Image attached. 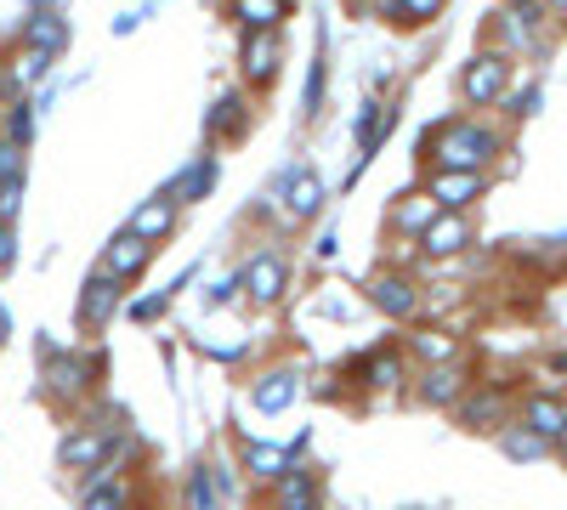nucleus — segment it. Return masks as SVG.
Wrapping results in <instances>:
<instances>
[{"instance_id":"f257e3e1","label":"nucleus","mask_w":567,"mask_h":510,"mask_svg":"<svg viewBox=\"0 0 567 510\" xmlns=\"http://www.w3.org/2000/svg\"><path fill=\"white\" fill-rule=\"evenodd\" d=\"M494 154H499V136L488 125H477V119H454V125H443L432 136L437 170H483Z\"/></svg>"},{"instance_id":"f03ea898","label":"nucleus","mask_w":567,"mask_h":510,"mask_svg":"<svg viewBox=\"0 0 567 510\" xmlns=\"http://www.w3.org/2000/svg\"><path fill=\"white\" fill-rule=\"evenodd\" d=\"M505 85H511V58H505V52L471 58V63H465V80H460V91H465V103H471V108L499 103V97H505Z\"/></svg>"},{"instance_id":"7ed1b4c3","label":"nucleus","mask_w":567,"mask_h":510,"mask_svg":"<svg viewBox=\"0 0 567 510\" xmlns=\"http://www.w3.org/2000/svg\"><path fill=\"white\" fill-rule=\"evenodd\" d=\"M120 312V278L114 272H91L80 290V323L85 330H103V323Z\"/></svg>"},{"instance_id":"20e7f679","label":"nucleus","mask_w":567,"mask_h":510,"mask_svg":"<svg viewBox=\"0 0 567 510\" xmlns=\"http://www.w3.org/2000/svg\"><path fill=\"white\" fill-rule=\"evenodd\" d=\"M284 284H290V261H284L278 250H261V256L245 267V290H250V301H261V306H272V301L284 295Z\"/></svg>"},{"instance_id":"39448f33","label":"nucleus","mask_w":567,"mask_h":510,"mask_svg":"<svg viewBox=\"0 0 567 510\" xmlns=\"http://www.w3.org/2000/svg\"><path fill=\"white\" fill-rule=\"evenodd\" d=\"M465 244H471V227H465L460 210H437L432 221H425V233H420V250L437 256V261H443V256H460Z\"/></svg>"},{"instance_id":"423d86ee","label":"nucleus","mask_w":567,"mask_h":510,"mask_svg":"<svg viewBox=\"0 0 567 510\" xmlns=\"http://www.w3.org/2000/svg\"><path fill=\"white\" fill-rule=\"evenodd\" d=\"M278 58H284V40H278V29H256V34H245V52H239V63H245V80H250V85H267V80L278 74Z\"/></svg>"},{"instance_id":"0eeeda50","label":"nucleus","mask_w":567,"mask_h":510,"mask_svg":"<svg viewBox=\"0 0 567 510\" xmlns=\"http://www.w3.org/2000/svg\"><path fill=\"white\" fill-rule=\"evenodd\" d=\"M483 188H488L483 170H437L425 194L437 199V210H465L471 199H483Z\"/></svg>"},{"instance_id":"6e6552de","label":"nucleus","mask_w":567,"mask_h":510,"mask_svg":"<svg viewBox=\"0 0 567 510\" xmlns=\"http://www.w3.org/2000/svg\"><path fill=\"white\" fill-rule=\"evenodd\" d=\"M369 301L392 312V318H414L420 312V290L409 284L403 272H381V278H369Z\"/></svg>"},{"instance_id":"1a4fd4ad","label":"nucleus","mask_w":567,"mask_h":510,"mask_svg":"<svg viewBox=\"0 0 567 510\" xmlns=\"http://www.w3.org/2000/svg\"><path fill=\"white\" fill-rule=\"evenodd\" d=\"M148 261H154V244H148V239H136L131 227H125L120 239H109V250H103V272H114L120 284H125V278H136Z\"/></svg>"},{"instance_id":"9d476101","label":"nucleus","mask_w":567,"mask_h":510,"mask_svg":"<svg viewBox=\"0 0 567 510\" xmlns=\"http://www.w3.org/2000/svg\"><path fill=\"white\" fill-rule=\"evenodd\" d=\"M176 227V199L171 194H154V199H142L136 205V216H131V233L136 239H148V244H159L165 233Z\"/></svg>"},{"instance_id":"9b49d317","label":"nucleus","mask_w":567,"mask_h":510,"mask_svg":"<svg viewBox=\"0 0 567 510\" xmlns=\"http://www.w3.org/2000/svg\"><path fill=\"white\" fill-rule=\"evenodd\" d=\"M109 443H114V426H85V431H74L69 443H63V466H97V459L109 454Z\"/></svg>"},{"instance_id":"f8f14e48","label":"nucleus","mask_w":567,"mask_h":510,"mask_svg":"<svg viewBox=\"0 0 567 510\" xmlns=\"http://www.w3.org/2000/svg\"><path fill=\"white\" fill-rule=\"evenodd\" d=\"M284 199H290V216L296 221H307V216H318L323 210V176H312V170H290V188H284Z\"/></svg>"},{"instance_id":"ddd939ff","label":"nucleus","mask_w":567,"mask_h":510,"mask_svg":"<svg viewBox=\"0 0 567 510\" xmlns=\"http://www.w3.org/2000/svg\"><path fill=\"white\" fill-rule=\"evenodd\" d=\"M420 397L425 403H460L465 397V375H460V368L454 363H432V368H425V375H420Z\"/></svg>"},{"instance_id":"4468645a","label":"nucleus","mask_w":567,"mask_h":510,"mask_svg":"<svg viewBox=\"0 0 567 510\" xmlns=\"http://www.w3.org/2000/svg\"><path fill=\"white\" fill-rule=\"evenodd\" d=\"M233 18H239L245 34H256V29H284V18H290V0H233Z\"/></svg>"},{"instance_id":"2eb2a0df","label":"nucleus","mask_w":567,"mask_h":510,"mask_svg":"<svg viewBox=\"0 0 567 510\" xmlns=\"http://www.w3.org/2000/svg\"><path fill=\"white\" fill-rule=\"evenodd\" d=\"M528 431H539L545 443L550 437H567V403H556V397H528Z\"/></svg>"},{"instance_id":"dca6fc26","label":"nucleus","mask_w":567,"mask_h":510,"mask_svg":"<svg viewBox=\"0 0 567 510\" xmlns=\"http://www.w3.org/2000/svg\"><path fill=\"white\" fill-rule=\"evenodd\" d=\"M290 403H296V375H290V368H272V375L256 381V408L278 414V408H290Z\"/></svg>"},{"instance_id":"f3484780","label":"nucleus","mask_w":567,"mask_h":510,"mask_svg":"<svg viewBox=\"0 0 567 510\" xmlns=\"http://www.w3.org/2000/svg\"><path fill=\"white\" fill-rule=\"evenodd\" d=\"M278 510H318V488L307 471H284L278 477Z\"/></svg>"},{"instance_id":"a211bd4d","label":"nucleus","mask_w":567,"mask_h":510,"mask_svg":"<svg viewBox=\"0 0 567 510\" xmlns=\"http://www.w3.org/2000/svg\"><path fill=\"white\" fill-rule=\"evenodd\" d=\"M245 466H250L256 477H267V482H278L284 471H290V454H284L278 443H250V448H245Z\"/></svg>"},{"instance_id":"6ab92c4d","label":"nucleus","mask_w":567,"mask_h":510,"mask_svg":"<svg viewBox=\"0 0 567 510\" xmlns=\"http://www.w3.org/2000/svg\"><path fill=\"white\" fill-rule=\"evenodd\" d=\"M23 40L58 58L63 45H69V29H63V18H40V12H34V18H29V29H23Z\"/></svg>"},{"instance_id":"aec40b11","label":"nucleus","mask_w":567,"mask_h":510,"mask_svg":"<svg viewBox=\"0 0 567 510\" xmlns=\"http://www.w3.org/2000/svg\"><path fill=\"white\" fill-rule=\"evenodd\" d=\"M85 375H91V357H58L52 363V392L74 397V392H85Z\"/></svg>"},{"instance_id":"412c9836","label":"nucleus","mask_w":567,"mask_h":510,"mask_svg":"<svg viewBox=\"0 0 567 510\" xmlns=\"http://www.w3.org/2000/svg\"><path fill=\"white\" fill-rule=\"evenodd\" d=\"M437 216V199L432 194H420V199H403L398 210H392V221L403 227V233H425V221Z\"/></svg>"},{"instance_id":"4be33fe9","label":"nucleus","mask_w":567,"mask_h":510,"mask_svg":"<svg viewBox=\"0 0 567 510\" xmlns=\"http://www.w3.org/2000/svg\"><path fill=\"white\" fill-rule=\"evenodd\" d=\"M85 510H131V488L125 482H91L85 488Z\"/></svg>"},{"instance_id":"5701e85b","label":"nucleus","mask_w":567,"mask_h":510,"mask_svg":"<svg viewBox=\"0 0 567 510\" xmlns=\"http://www.w3.org/2000/svg\"><path fill=\"white\" fill-rule=\"evenodd\" d=\"M499 414H505V397H499V392H483V397H471V403L460 408V420H465V426H483V431H488V426L499 420Z\"/></svg>"},{"instance_id":"b1692460","label":"nucleus","mask_w":567,"mask_h":510,"mask_svg":"<svg viewBox=\"0 0 567 510\" xmlns=\"http://www.w3.org/2000/svg\"><path fill=\"white\" fill-rule=\"evenodd\" d=\"M414 352H420L425 363H454V357H460V341L443 335V330H425V335H414Z\"/></svg>"},{"instance_id":"393cba45","label":"nucleus","mask_w":567,"mask_h":510,"mask_svg":"<svg viewBox=\"0 0 567 510\" xmlns=\"http://www.w3.org/2000/svg\"><path fill=\"white\" fill-rule=\"evenodd\" d=\"M45 63H52V52H40V45H23L18 63H12V74H7V85H34V80L45 74Z\"/></svg>"},{"instance_id":"a878e982","label":"nucleus","mask_w":567,"mask_h":510,"mask_svg":"<svg viewBox=\"0 0 567 510\" xmlns=\"http://www.w3.org/2000/svg\"><path fill=\"white\" fill-rule=\"evenodd\" d=\"M210 188H216V159L205 154V159H194V170H182V194L187 199H210Z\"/></svg>"},{"instance_id":"bb28decb","label":"nucleus","mask_w":567,"mask_h":510,"mask_svg":"<svg viewBox=\"0 0 567 510\" xmlns=\"http://www.w3.org/2000/svg\"><path fill=\"white\" fill-rule=\"evenodd\" d=\"M403 381V357L398 352H374L369 357V386H398Z\"/></svg>"},{"instance_id":"cd10ccee","label":"nucleus","mask_w":567,"mask_h":510,"mask_svg":"<svg viewBox=\"0 0 567 510\" xmlns=\"http://www.w3.org/2000/svg\"><path fill=\"white\" fill-rule=\"evenodd\" d=\"M505 454H511V459H539V454H545V437H539V431H511V437H505Z\"/></svg>"},{"instance_id":"c85d7f7f","label":"nucleus","mask_w":567,"mask_h":510,"mask_svg":"<svg viewBox=\"0 0 567 510\" xmlns=\"http://www.w3.org/2000/svg\"><path fill=\"white\" fill-rule=\"evenodd\" d=\"M318 103H323V40H318V63H312V74H307V103H301V114L318 119Z\"/></svg>"},{"instance_id":"c756f323","label":"nucleus","mask_w":567,"mask_h":510,"mask_svg":"<svg viewBox=\"0 0 567 510\" xmlns=\"http://www.w3.org/2000/svg\"><path fill=\"white\" fill-rule=\"evenodd\" d=\"M29 136H34V108H12V119H7V143H18V148H29Z\"/></svg>"},{"instance_id":"7c9ffc66","label":"nucleus","mask_w":567,"mask_h":510,"mask_svg":"<svg viewBox=\"0 0 567 510\" xmlns=\"http://www.w3.org/2000/svg\"><path fill=\"white\" fill-rule=\"evenodd\" d=\"M443 12V0H398V18L403 23H432Z\"/></svg>"},{"instance_id":"2f4dec72","label":"nucleus","mask_w":567,"mask_h":510,"mask_svg":"<svg viewBox=\"0 0 567 510\" xmlns=\"http://www.w3.org/2000/svg\"><path fill=\"white\" fill-rule=\"evenodd\" d=\"M18 205H23V176H7L0 181V221H12Z\"/></svg>"},{"instance_id":"473e14b6","label":"nucleus","mask_w":567,"mask_h":510,"mask_svg":"<svg viewBox=\"0 0 567 510\" xmlns=\"http://www.w3.org/2000/svg\"><path fill=\"white\" fill-rule=\"evenodd\" d=\"M239 108H245V97H221V103H216V114H210V136H221L233 119H239Z\"/></svg>"},{"instance_id":"72a5a7b5","label":"nucleus","mask_w":567,"mask_h":510,"mask_svg":"<svg viewBox=\"0 0 567 510\" xmlns=\"http://www.w3.org/2000/svg\"><path fill=\"white\" fill-rule=\"evenodd\" d=\"M7 176H23V148L0 136V181H7Z\"/></svg>"},{"instance_id":"f704fd0d","label":"nucleus","mask_w":567,"mask_h":510,"mask_svg":"<svg viewBox=\"0 0 567 510\" xmlns=\"http://www.w3.org/2000/svg\"><path fill=\"white\" fill-rule=\"evenodd\" d=\"M18 261V233H12V221H0V272H12Z\"/></svg>"},{"instance_id":"c9c22d12","label":"nucleus","mask_w":567,"mask_h":510,"mask_svg":"<svg viewBox=\"0 0 567 510\" xmlns=\"http://www.w3.org/2000/svg\"><path fill=\"white\" fill-rule=\"evenodd\" d=\"M165 306H171V295H148V301H131V318H136V323H148V318H159Z\"/></svg>"},{"instance_id":"e433bc0d","label":"nucleus","mask_w":567,"mask_h":510,"mask_svg":"<svg viewBox=\"0 0 567 510\" xmlns=\"http://www.w3.org/2000/svg\"><path fill=\"white\" fill-rule=\"evenodd\" d=\"M194 510H216V499H210V477H205V471H194Z\"/></svg>"},{"instance_id":"4c0bfd02","label":"nucleus","mask_w":567,"mask_h":510,"mask_svg":"<svg viewBox=\"0 0 567 510\" xmlns=\"http://www.w3.org/2000/svg\"><path fill=\"white\" fill-rule=\"evenodd\" d=\"M312 250H318V256H323V261H329V256H336V227H323V239H318V244H312Z\"/></svg>"},{"instance_id":"58836bf2","label":"nucleus","mask_w":567,"mask_h":510,"mask_svg":"<svg viewBox=\"0 0 567 510\" xmlns=\"http://www.w3.org/2000/svg\"><path fill=\"white\" fill-rule=\"evenodd\" d=\"M12 335V318H7V306H0V341H7Z\"/></svg>"},{"instance_id":"ea45409f","label":"nucleus","mask_w":567,"mask_h":510,"mask_svg":"<svg viewBox=\"0 0 567 510\" xmlns=\"http://www.w3.org/2000/svg\"><path fill=\"white\" fill-rule=\"evenodd\" d=\"M545 7H550V12H567V0H545Z\"/></svg>"}]
</instances>
